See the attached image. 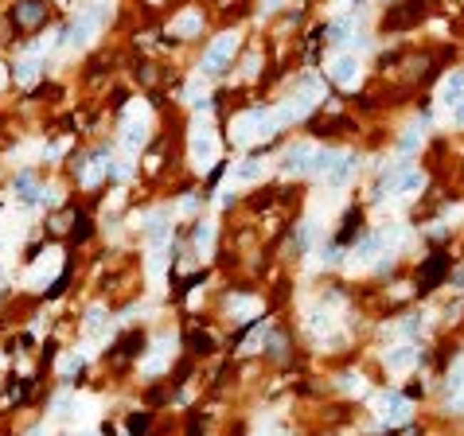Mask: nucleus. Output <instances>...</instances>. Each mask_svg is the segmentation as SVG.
<instances>
[{"label": "nucleus", "mask_w": 464, "mask_h": 436, "mask_svg": "<svg viewBox=\"0 0 464 436\" xmlns=\"http://www.w3.org/2000/svg\"><path fill=\"white\" fill-rule=\"evenodd\" d=\"M324 97V82L316 78V74H304L301 86L293 90V97H289L285 105H277V117L281 125H293V121H304L312 110H316V102Z\"/></svg>", "instance_id": "1"}, {"label": "nucleus", "mask_w": 464, "mask_h": 436, "mask_svg": "<svg viewBox=\"0 0 464 436\" xmlns=\"http://www.w3.org/2000/svg\"><path fill=\"white\" fill-rule=\"evenodd\" d=\"M105 16H110V0H102V4H94V8H82V12L71 20V28H66V43L71 47H90L98 39V31H102Z\"/></svg>", "instance_id": "2"}, {"label": "nucleus", "mask_w": 464, "mask_h": 436, "mask_svg": "<svg viewBox=\"0 0 464 436\" xmlns=\"http://www.w3.org/2000/svg\"><path fill=\"white\" fill-rule=\"evenodd\" d=\"M187 152H192L195 171L215 168V160H219V137H215V129H211V121H207V117H199L195 125H192V141H187Z\"/></svg>", "instance_id": "3"}, {"label": "nucleus", "mask_w": 464, "mask_h": 436, "mask_svg": "<svg viewBox=\"0 0 464 436\" xmlns=\"http://www.w3.org/2000/svg\"><path fill=\"white\" fill-rule=\"evenodd\" d=\"M148 141V102H129L125 110V129H121V144H125V152H140V144Z\"/></svg>", "instance_id": "4"}, {"label": "nucleus", "mask_w": 464, "mask_h": 436, "mask_svg": "<svg viewBox=\"0 0 464 436\" xmlns=\"http://www.w3.org/2000/svg\"><path fill=\"white\" fill-rule=\"evenodd\" d=\"M426 187V176H421L418 168H410V164H394V168H386V176H383V191L386 195H413V191H421Z\"/></svg>", "instance_id": "5"}, {"label": "nucleus", "mask_w": 464, "mask_h": 436, "mask_svg": "<svg viewBox=\"0 0 464 436\" xmlns=\"http://www.w3.org/2000/svg\"><path fill=\"white\" fill-rule=\"evenodd\" d=\"M59 269H63V250H43L36 257V265L28 269V277H24V281H28V289H47V285L55 281V277H59Z\"/></svg>", "instance_id": "6"}, {"label": "nucleus", "mask_w": 464, "mask_h": 436, "mask_svg": "<svg viewBox=\"0 0 464 436\" xmlns=\"http://www.w3.org/2000/svg\"><path fill=\"white\" fill-rule=\"evenodd\" d=\"M234 51H238V31H227V36L211 39V47H207V55H203V70L207 74L227 70L230 63H234Z\"/></svg>", "instance_id": "7"}, {"label": "nucleus", "mask_w": 464, "mask_h": 436, "mask_svg": "<svg viewBox=\"0 0 464 436\" xmlns=\"http://www.w3.org/2000/svg\"><path fill=\"white\" fill-rule=\"evenodd\" d=\"M262 176H265V160H258V156H242V160H238V168L230 171V176H227V184H222V195H219V203H227L234 187H242V184H254V179H262Z\"/></svg>", "instance_id": "8"}, {"label": "nucleus", "mask_w": 464, "mask_h": 436, "mask_svg": "<svg viewBox=\"0 0 464 436\" xmlns=\"http://www.w3.org/2000/svg\"><path fill=\"white\" fill-rule=\"evenodd\" d=\"M375 413L383 425H406L413 413V405L402 398V393H375Z\"/></svg>", "instance_id": "9"}, {"label": "nucleus", "mask_w": 464, "mask_h": 436, "mask_svg": "<svg viewBox=\"0 0 464 436\" xmlns=\"http://www.w3.org/2000/svg\"><path fill=\"white\" fill-rule=\"evenodd\" d=\"M359 74H363V63H359V55H355V51H339V55H331V63H328V78L336 82V86H347V90H351L355 82H359Z\"/></svg>", "instance_id": "10"}, {"label": "nucleus", "mask_w": 464, "mask_h": 436, "mask_svg": "<svg viewBox=\"0 0 464 436\" xmlns=\"http://www.w3.org/2000/svg\"><path fill=\"white\" fill-rule=\"evenodd\" d=\"M386 253V238L383 234H367L363 242H355V250H351V269H367V265H375L378 257Z\"/></svg>", "instance_id": "11"}, {"label": "nucleus", "mask_w": 464, "mask_h": 436, "mask_svg": "<svg viewBox=\"0 0 464 436\" xmlns=\"http://www.w3.org/2000/svg\"><path fill=\"white\" fill-rule=\"evenodd\" d=\"M312 156H316V144H289L285 148V160H281V168L289 171V176H309L312 171Z\"/></svg>", "instance_id": "12"}, {"label": "nucleus", "mask_w": 464, "mask_h": 436, "mask_svg": "<svg viewBox=\"0 0 464 436\" xmlns=\"http://www.w3.org/2000/svg\"><path fill=\"white\" fill-rule=\"evenodd\" d=\"M421 358L418 343H394L391 351H386V366H391V374H406V370H413Z\"/></svg>", "instance_id": "13"}, {"label": "nucleus", "mask_w": 464, "mask_h": 436, "mask_svg": "<svg viewBox=\"0 0 464 436\" xmlns=\"http://www.w3.org/2000/svg\"><path fill=\"white\" fill-rule=\"evenodd\" d=\"M437 102L445 105V110H457V105L464 102V70H453L441 78V86H437Z\"/></svg>", "instance_id": "14"}, {"label": "nucleus", "mask_w": 464, "mask_h": 436, "mask_svg": "<svg viewBox=\"0 0 464 436\" xmlns=\"http://www.w3.org/2000/svg\"><path fill=\"white\" fill-rule=\"evenodd\" d=\"M172 351H176V335H164V339H156V351L145 358V363H140V374H148V378L164 374V366H168Z\"/></svg>", "instance_id": "15"}, {"label": "nucleus", "mask_w": 464, "mask_h": 436, "mask_svg": "<svg viewBox=\"0 0 464 436\" xmlns=\"http://www.w3.org/2000/svg\"><path fill=\"white\" fill-rule=\"evenodd\" d=\"M351 176H355V156H351V152H339L336 168H331L328 176H324V184L331 187V191H339V187H344Z\"/></svg>", "instance_id": "16"}, {"label": "nucleus", "mask_w": 464, "mask_h": 436, "mask_svg": "<svg viewBox=\"0 0 464 436\" xmlns=\"http://www.w3.org/2000/svg\"><path fill=\"white\" fill-rule=\"evenodd\" d=\"M331 327H336V312H331V308H328V300H324L320 308H312V312H309V331H312V335H320V339H328Z\"/></svg>", "instance_id": "17"}, {"label": "nucleus", "mask_w": 464, "mask_h": 436, "mask_svg": "<svg viewBox=\"0 0 464 436\" xmlns=\"http://www.w3.org/2000/svg\"><path fill=\"white\" fill-rule=\"evenodd\" d=\"M102 335H110V316H105L102 304H94V308L86 312V339H90V343H98Z\"/></svg>", "instance_id": "18"}, {"label": "nucleus", "mask_w": 464, "mask_h": 436, "mask_svg": "<svg viewBox=\"0 0 464 436\" xmlns=\"http://www.w3.org/2000/svg\"><path fill=\"white\" fill-rule=\"evenodd\" d=\"M207 94H211V78H203V74H195L192 82H187V90H184V97L195 105V110H211V102H207Z\"/></svg>", "instance_id": "19"}, {"label": "nucleus", "mask_w": 464, "mask_h": 436, "mask_svg": "<svg viewBox=\"0 0 464 436\" xmlns=\"http://www.w3.org/2000/svg\"><path fill=\"white\" fill-rule=\"evenodd\" d=\"M449 405L453 409H464V355L449 370Z\"/></svg>", "instance_id": "20"}, {"label": "nucleus", "mask_w": 464, "mask_h": 436, "mask_svg": "<svg viewBox=\"0 0 464 436\" xmlns=\"http://www.w3.org/2000/svg\"><path fill=\"white\" fill-rule=\"evenodd\" d=\"M254 133H258V141H269V137H277V129H281V117H277V110H254Z\"/></svg>", "instance_id": "21"}, {"label": "nucleus", "mask_w": 464, "mask_h": 436, "mask_svg": "<svg viewBox=\"0 0 464 436\" xmlns=\"http://www.w3.org/2000/svg\"><path fill=\"white\" fill-rule=\"evenodd\" d=\"M254 125H258V121H254V113H238L234 117V125H230V137H234V144H250V141H258V133H254Z\"/></svg>", "instance_id": "22"}, {"label": "nucleus", "mask_w": 464, "mask_h": 436, "mask_svg": "<svg viewBox=\"0 0 464 436\" xmlns=\"http://www.w3.org/2000/svg\"><path fill=\"white\" fill-rule=\"evenodd\" d=\"M426 125H429L426 117H418V121H413V125L402 133V141H398V152H402V156H410L413 148H418L421 141H426Z\"/></svg>", "instance_id": "23"}, {"label": "nucleus", "mask_w": 464, "mask_h": 436, "mask_svg": "<svg viewBox=\"0 0 464 436\" xmlns=\"http://www.w3.org/2000/svg\"><path fill=\"white\" fill-rule=\"evenodd\" d=\"M39 70H43V63H39L36 55H24V59L16 63V82H20V86H36Z\"/></svg>", "instance_id": "24"}, {"label": "nucleus", "mask_w": 464, "mask_h": 436, "mask_svg": "<svg viewBox=\"0 0 464 436\" xmlns=\"http://www.w3.org/2000/svg\"><path fill=\"white\" fill-rule=\"evenodd\" d=\"M211 250H215V222L203 218L199 230H195V253L199 257H211Z\"/></svg>", "instance_id": "25"}, {"label": "nucleus", "mask_w": 464, "mask_h": 436, "mask_svg": "<svg viewBox=\"0 0 464 436\" xmlns=\"http://www.w3.org/2000/svg\"><path fill=\"white\" fill-rule=\"evenodd\" d=\"M164 261H168V245L164 250H148V281H153V289L164 285Z\"/></svg>", "instance_id": "26"}, {"label": "nucleus", "mask_w": 464, "mask_h": 436, "mask_svg": "<svg viewBox=\"0 0 464 436\" xmlns=\"http://www.w3.org/2000/svg\"><path fill=\"white\" fill-rule=\"evenodd\" d=\"M262 312V304L254 296H230V316L234 319H254Z\"/></svg>", "instance_id": "27"}, {"label": "nucleus", "mask_w": 464, "mask_h": 436, "mask_svg": "<svg viewBox=\"0 0 464 436\" xmlns=\"http://www.w3.org/2000/svg\"><path fill=\"white\" fill-rule=\"evenodd\" d=\"M12 195H16V199H20V203H28V207H31V203H39V191H36V179H31L28 171H24V176L16 179V184H12Z\"/></svg>", "instance_id": "28"}, {"label": "nucleus", "mask_w": 464, "mask_h": 436, "mask_svg": "<svg viewBox=\"0 0 464 436\" xmlns=\"http://www.w3.org/2000/svg\"><path fill=\"white\" fill-rule=\"evenodd\" d=\"M203 28V20H199V12H192V8H187V12H180L176 16V23H172V31H176V36H195V31Z\"/></svg>", "instance_id": "29"}, {"label": "nucleus", "mask_w": 464, "mask_h": 436, "mask_svg": "<svg viewBox=\"0 0 464 436\" xmlns=\"http://www.w3.org/2000/svg\"><path fill=\"white\" fill-rule=\"evenodd\" d=\"M339 152H331V148H316V156H312V176H328L331 168H336Z\"/></svg>", "instance_id": "30"}, {"label": "nucleus", "mask_w": 464, "mask_h": 436, "mask_svg": "<svg viewBox=\"0 0 464 436\" xmlns=\"http://www.w3.org/2000/svg\"><path fill=\"white\" fill-rule=\"evenodd\" d=\"M71 413H74V421H94V417H98V401L94 398H74Z\"/></svg>", "instance_id": "31"}, {"label": "nucleus", "mask_w": 464, "mask_h": 436, "mask_svg": "<svg viewBox=\"0 0 464 436\" xmlns=\"http://www.w3.org/2000/svg\"><path fill=\"white\" fill-rule=\"evenodd\" d=\"M82 366V355H63L59 358V374L63 378H74V370H78Z\"/></svg>", "instance_id": "32"}, {"label": "nucleus", "mask_w": 464, "mask_h": 436, "mask_svg": "<svg viewBox=\"0 0 464 436\" xmlns=\"http://www.w3.org/2000/svg\"><path fill=\"white\" fill-rule=\"evenodd\" d=\"M59 199H63V195H59V187H43V191H39V203H43V207H55Z\"/></svg>", "instance_id": "33"}, {"label": "nucleus", "mask_w": 464, "mask_h": 436, "mask_svg": "<svg viewBox=\"0 0 464 436\" xmlns=\"http://www.w3.org/2000/svg\"><path fill=\"white\" fill-rule=\"evenodd\" d=\"M59 39H63V36H59V31H47V36H39V43H36V51H51V47H55V43H59Z\"/></svg>", "instance_id": "34"}, {"label": "nucleus", "mask_w": 464, "mask_h": 436, "mask_svg": "<svg viewBox=\"0 0 464 436\" xmlns=\"http://www.w3.org/2000/svg\"><path fill=\"white\" fill-rule=\"evenodd\" d=\"M39 12H43L39 4H24V8H20V20H28V23H31V20H39Z\"/></svg>", "instance_id": "35"}, {"label": "nucleus", "mask_w": 464, "mask_h": 436, "mask_svg": "<svg viewBox=\"0 0 464 436\" xmlns=\"http://www.w3.org/2000/svg\"><path fill=\"white\" fill-rule=\"evenodd\" d=\"M336 261H339V250H328L324 245V250H320V265H336Z\"/></svg>", "instance_id": "36"}, {"label": "nucleus", "mask_w": 464, "mask_h": 436, "mask_svg": "<svg viewBox=\"0 0 464 436\" xmlns=\"http://www.w3.org/2000/svg\"><path fill=\"white\" fill-rule=\"evenodd\" d=\"M347 390H351V393H367V382H363V378H347Z\"/></svg>", "instance_id": "37"}, {"label": "nucleus", "mask_w": 464, "mask_h": 436, "mask_svg": "<svg viewBox=\"0 0 464 436\" xmlns=\"http://www.w3.org/2000/svg\"><path fill=\"white\" fill-rule=\"evenodd\" d=\"M258 63H262V59H258V55H250V59H246V70H242V74H246V78H254V74H258Z\"/></svg>", "instance_id": "38"}, {"label": "nucleus", "mask_w": 464, "mask_h": 436, "mask_svg": "<svg viewBox=\"0 0 464 436\" xmlns=\"http://www.w3.org/2000/svg\"><path fill=\"white\" fill-rule=\"evenodd\" d=\"M453 121H457V125H464V102L457 105V110H453Z\"/></svg>", "instance_id": "39"}, {"label": "nucleus", "mask_w": 464, "mask_h": 436, "mask_svg": "<svg viewBox=\"0 0 464 436\" xmlns=\"http://www.w3.org/2000/svg\"><path fill=\"white\" fill-rule=\"evenodd\" d=\"M8 86V70H4V63H0V90Z\"/></svg>", "instance_id": "40"}, {"label": "nucleus", "mask_w": 464, "mask_h": 436, "mask_svg": "<svg viewBox=\"0 0 464 436\" xmlns=\"http://www.w3.org/2000/svg\"><path fill=\"white\" fill-rule=\"evenodd\" d=\"M71 436H98L94 429H78V432H71Z\"/></svg>", "instance_id": "41"}, {"label": "nucleus", "mask_w": 464, "mask_h": 436, "mask_svg": "<svg viewBox=\"0 0 464 436\" xmlns=\"http://www.w3.org/2000/svg\"><path fill=\"white\" fill-rule=\"evenodd\" d=\"M281 4V0H265V8H269V12H273V8H277Z\"/></svg>", "instance_id": "42"}, {"label": "nucleus", "mask_w": 464, "mask_h": 436, "mask_svg": "<svg viewBox=\"0 0 464 436\" xmlns=\"http://www.w3.org/2000/svg\"><path fill=\"white\" fill-rule=\"evenodd\" d=\"M258 436H277V432H269V429H262V432H258Z\"/></svg>", "instance_id": "43"}, {"label": "nucleus", "mask_w": 464, "mask_h": 436, "mask_svg": "<svg viewBox=\"0 0 464 436\" xmlns=\"http://www.w3.org/2000/svg\"><path fill=\"white\" fill-rule=\"evenodd\" d=\"M0 285H4V269H0Z\"/></svg>", "instance_id": "44"}]
</instances>
